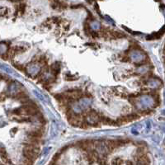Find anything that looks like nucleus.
<instances>
[{
  "label": "nucleus",
  "instance_id": "obj_16",
  "mask_svg": "<svg viewBox=\"0 0 165 165\" xmlns=\"http://www.w3.org/2000/svg\"><path fill=\"white\" fill-rule=\"evenodd\" d=\"M155 1H156V2H160L161 0H155Z\"/></svg>",
  "mask_w": 165,
  "mask_h": 165
},
{
  "label": "nucleus",
  "instance_id": "obj_11",
  "mask_svg": "<svg viewBox=\"0 0 165 165\" xmlns=\"http://www.w3.org/2000/svg\"><path fill=\"white\" fill-rule=\"evenodd\" d=\"M95 10L97 11V12L98 13V15H101V12H100L99 8H98V3H95Z\"/></svg>",
  "mask_w": 165,
  "mask_h": 165
},
{
  "label": "nucleus",
  "instance_id": "obj_13",
  "mask_svg": "<svg viewBox=\"0 0 165 165\" xmlns=\"http://www.w3.org/2000/svg\"><path fill=\"white\" fill-rule=\"evenodd\" d=\"M87 2H88V3H93V1H95V0H86Z\"/></svg>",
  "mask_w": 165,
  "mask_h": 165
},
{
  "label": "nucleus",
  "instance_id": "obj_1",
  "mask_svg": "<svg viewBox=\"0 0 165 165\" xmlns=\"http://www.w3.org/2000/svg\"><path fill=\"white\" fill-rule=\"evenodd\" d=\"M29 137L32 138H37V139H41L43 136V130L41 129H36V130H31L27 133Z\"/></svg>",
  "mask_w": 165,
  "mask_h": 165
},
{
  "label": "nucleus",
  "instance_id": "obj_4",
  "mask_svg": "<svg viewBox=\"0 0 165 165\" xmlns=\"http://www.w3.org/2000/svg\"><path fill=\"white\" fill-rule=\"evenodd\" d=\"M17 7H18V9H17V10H18V12H20L21 14H23V13L25 12V11H26V3H21L19 6Z\"/></svg>",
  "mask_w": 165,
  "mask_h": 165
},
{
  "label": "nucleus",
  "instance_id": "obj_6",
  "mask_svg": "<svg viewBox=\"0 0 165 165\" xmlns=\"http://www.w3.org/2000/svg\"><path fill=\"white\" fill-rule=\"evenodd\" d=\"M59 7L60 8H67L68 7V3H65L64 1H59Z\"/></svg>",
  "mask_w": 165,
  "mask_h": 165
},
{
  "label": "nucleus",
  "instance_id": "obj_2",
  "mask_svg": "<svg viewBox=\"0 0 165 165\" xmlns=\"http://www.w3.org/2000/svg\"><path fill=\"white\" fill-rule=\"evenodd\" d=\"M0 157H1L2 160L6 164H11V162L9 161V158L7 156V153L6 149L3 147H0Z\"/></svg>",
  "mask_w": 165,
  "mask_h": 165
},
{
  "label": "nucleus",
  "instance_id": "obj_10",
  "mask_svg": "<svg viewBox=\"0 0 165 165\" xmlns=\"http://www.w3.org/2000/svg\"><path fill=\"white\" fill-rule=\"evenodd\" d=\"M2 58H3V60H7V59L9 58V54H8V52H6V53H4V54L2 55Z\"/></svg>",
  "mask_w": 165,
  "mask_h": 165
},
{
  "label": "nucleus",
  "instance_id": "obj_9",
  "mask_svg": "<svg viewBox=\"0 0 165 165\" xmlns=\"http://www.w3.org/2000/svg\"><path fill=\"white\" fill-rule=\"evenodd\" d=\"M66 79H67L68 81H73V80H75V79H77V78H75L72 74H68V75H66Z\"/></svg>",
  "mask_w": 165,
  "mask_h": 165
},
{
  "label": "nucleus",
  "instance_id": "obj_3",
  "mask_svg": "<svg viewBox=\"0 0 165 165\" xmlns=\"http://www.w3.org/2000/svg\"><path fill=\"white\" fill-rule=\"evenodd\" d=\"M14 98H16L17 100L20 101V100L23 99V98H28V94L26 92H24V91H21V92H18V93H16V95L14 96Z\"/></svg>",
  "mask_w": 165,
  "mask_h": 165
},
{
  "label": "nucleus",
  "instance_id": "obj_12",
  "mask_svg": "<svg viewBox=\"0 0 165 165\" xmlns=\"http://www.w3.org/2000/svg\"><path fill=\"white\" fill-rule=\"evenodd\" d=\"M83 7L82 4H77V5H73V6H71L72 8H79V7Z\"/></svg>",
  "mask_w": 165,
  "mask_h": 165
},
{
  "label": "nucleus",
  "instance_id": "obj_7",
  "mask_svg": "<svg viewBox=\"0 0 165 165\" xmlns=\"http://www.w3.org/2000/svg\"><path fill=\"white\" fill-rule=\"evenodd\" d=\"M112 164H123L124 162H123V160L121 158H116L115 159H113Z\"/></svg>",
  "mask_w": 165,
  "mask_h": 165
},
{
  "label": "nucleus",
  "instance_id": "obj_5",
  "mask_svg": "<svg viewBox=\"0 0 165 165\" xmlns=\"http://www.w3.org/2000/svg\"><path fill=\"white\" fill-rule=\"evenodd\" d=\"M12 64L14 65V67L16 68V69H18V70H20V71L26 72V67H24V65H22V64H17V63H12Z\"/></svg>",
  "mask_w": 165,
  "mask_h": 165
},
{
  "label": "nucleus",
  "instance_id": "obj_15",
  "mask_svg": "<svg viewBox=\"0 0 165 165\" xmlns=\"http://www.w3.org/2000/svg\"><path fill=\"white\" fill-rule=\"evenodd\" d=\"M126 164H132L133 163H131V162H126Z\"/></svg>",
  "mask_w": 165,
  "mask_h": 165
},
{
  "label": "nucleus",
  "instance_id": "obj_14",
  "mask_svg": "<svg viewBox=\"0 0 165 165\" xmlns=\"http://www.w3.org/2000/svg\"><path fill=\"white\" fill-rule=\"evenodd\" d=\"M3 79V75H2V74H1V73H0V81H1V80H2V79Z\"/></svg>",
  "mask_w": 165,
  "mask_h": 165
},
{
  "label": "nucleus",
  "instance_id": "obj_8",
  "mask_svg": "<svg viewBox=\"0 0 165 165\" xmlns=\"http://www.w3.org/2000/svg\"><path fill=\"white\" fill-rule=\"evenodd\" d=\"M13 114L15 115H22V107H19V108H16V109L13 110Z\"/></svg>",
  "mask_w": 165,
  "mask_h": 165
}]
</instances>
